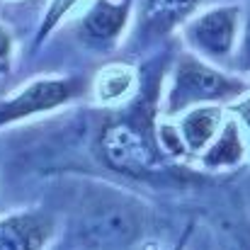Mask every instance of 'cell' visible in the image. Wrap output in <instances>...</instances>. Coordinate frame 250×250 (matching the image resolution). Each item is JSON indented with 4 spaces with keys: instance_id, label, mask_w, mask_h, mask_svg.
Instances as JSON below:
<instances>
[{
    "instance_id": "cell-1",
    "label": "cell",
    "mask_w": 250,
    "mask_h": 250,
    "mask_svg": "<svg viewBox=\"0 0 250 250\" xmlns=\"http://www.w3.org/2000/svg\"><path fill=\"white\" fill-rule=\"evenodd\" d=\"M250 92V81L187 51L177 59L166 90L163 114L177 119L197 104H229Z\"/></svg>"
},
{
    "instance_id": "cell-2",
    "label": "cell",
    "mask_w": 250,
    "mask_h": 250,
    "mask_svg": "<svg viewBox=\"0 0 250 250\" xmlns=\"http://www.w3.org/2000/svg\"><path fill=\"white\" fill-rule=\"evenodd\" d=\"M95 148L100 163L107 170L131 180H151L166 170V153L161 151L156 134H151L136 117L107 122L97 136Z\"/></svg>"
},
{
    "instance_id": "cell-3",
    "label": "cell",
    "mask_w": 250,
    "mask_h": 250,
    "mask_svg": "<svg viewBox=\"0 0 250 250\" xmlns=\"http://www.w3.org/2000/svg\"><path fill=\"white\" fill-rule=\"evenodd\" d=\"M141 233L144 204L119 192L102 189L78 221V241L87 250H129Z\"/></svg>"
},
{
    "instance_id": "cell-4",
    "label": "cell",
    "mask_w": 250,
    "mask_h": 250,
    "mask_svg": "<svg viewBox=\"0 0 250 250\" xmlns=\"http://www.w3.org/2000/svg\"><path fill=\"white\" fill-rule=\"evenodd\" d=\"M241 32H243V7L236 2H224L194 12L182 24V39L187 49L214 66L233 63Z\"/></svg>"
},
{
    "instance_id": "cell-5",
    "label": "cell",
    "mask_w": 250,
    "mask_h": 250,
    "mask_svg": "<svg viewBox=\"0 0 250 250\" xmlns=\"http://www.w3.org/2000/svg\"><path fill=\"white\" fill-rule=\"evenodd\" d=\"M90 87L85 76H39L29 83L17 87L12 95L0 100V129L27 122L39 114L56 112L78 97Z\"/></svg>"
},
{
    "instance_id": "cell-6",
    "label": "cell",
    "mask_w": 250,
    "mask_h": 250,
    "mask_svg": "<svg viewBox=\"0 0 250 250\" xmlns=\"http://www.w3.org/2000/svg\"><path fill=\"white\" fill-rule=\"evenodd\" d=\"M131 20V0H97L78 22V39L92 51H109L119 44Z\"/></svg>"
},
{
    "instance_id": "cell-7",
    "label": "cell",
    "mask_w": 250,
    "mask_h": 250,
    "mask_svg": "<svg viewBox=\"0 0 250 250\" xmlns=\"http://www.w3.org/2000/svg\"><path fill=\"white\" fill-rule=\"evenodd\" d=\"M56 221L44 209H17L0 216V250H49Z\"/></svg>"
},
{
    "instance_id": "cell-8",
    "label": "cell",
    "mask_w": 250,
    "mask_h": 250,
    "mask_svg": "<svg viewBox=\"0 0 250 250\" xmlns=\"http://www.w3.org/2000/svg\"><path fill=\"white\" fill-rule=\"evenodd\" d=\"M226 122L221 104H197L177 117V131L189 156H202Z\"/></svg>"
},
{
    "instance_id": "cell-9",
    "label": "cell",
    "mask_w": 250,
    "mask_h": 250,
    "mask_svg": "<svg viewBox=\"0 0 250 250\" xmlns=\"http://www.w3.org/2000/svg\"><path fill=\"white\" fill-rule=\"evenodd\" d=\"M246 151L248 146L243 139V124L236 117H229L221 131L216 134V139L211 141V146L199 156V163L207 170H229L243 163Z\"/></svg>"
},
{
    "instance_id": "cell-10",
    "label": "cell",
    "mask_w": 250,
    "mask_h": 250,
    "mask_svg": "<svg viewBox=\"0 0 250 250\" xmlns=\"http://www.w3.org/2000/svg\"><path fill=\"white\" fill-rule=\"evenodd\" d=\"M139 87V73L134 66L126 63H112L100 68L95 83H92V95L97 100V104L102 107H117L122 102H126Z\"/></svg>"
},
{
    "instance_id": "cell-11",
    "label": "cell",
    "mask_w": 250,
    "mask_h": 250,
    "mask_svg": "<svg viewBox=\"0 0 250 250\" xmlns=\"http://www.w3.org/2000/svg\"><path fill=\"white\" fill-rule=\"evenodd\" d=\"M202 5V0H146L144 5V24L156 32L167 34L182 27Z\"/></svg>"
},
{
    "instance_id": "cell-12",
    "label": "cell",
    "mask_w": 250,
    "mask_h": 250,
    "mask_svg": "<svg viewBox=\"0 0 250 250\" xmlns=\"http://www.w3.org/2000/svg\"><path fill=\"white\" fill-rule=\"evenodd\" d=\"M78 2H81V0H49L46 7H44V12H42V20H39V24H37L32 46L39 49V46L54 34V29L68 17V12H71L73 7H78Z\"/></svg>"
},
{
    "instance_id": "cell-13",
    "label": "cell",
    "mask_w": 250,
    "mask_h": 250,
    "mask_svg": "<svg viewBox=\"0 0 250 250\" xmlns=\"http://www.w3.org/2000/svg\"><path fill=\"white\" fill-rule=\"evenodd\" d=\"M15 51H17V44H15V34L7 24L0 22V78L10 76L12 73V66H15Z\"/></svg>"
},
{
    "instance_id": "cell-14",
    "label": "cell",
    "mask_w": 250,
    "mask_h": 250,
    "mask_svg": "<svg viewBox=\"0 0 250 250\" xmlns=\"http://www.w3.org/2000/svg\"><path fill=\"white\" fill-rule=\"evenodd\" d=\"M233 68H236V73H250V12L243 20V32H241L238 51L233 59Z\"/></svg>"
},
{
    "instance_id": "cell-15",
    "label": "cell",
    "mask_w": 250,
    "mask_h": 250,
    "mask_svg": "<svg viewBox=\"0 0 250 250\" xmlns=\"http://www.w3.org/2000/svg\"><path fill=\"white\" fill-rule=\"evenodd\" d=\"M187 236H189V231H185V236L180 238V243L175 246V250H185V243H187Z\"/></svg>"
},
{
    "instance_id": "cell-16",
    "label": "cell",
    "mask_w": 250,
    "mask_h": 250,
    "mask_svg": "<svg viewBox=\"0 0 250 250\" xmlns=\"http://www.w3.org/2000/svg\"><path fill=\"white\" fill-rule=\"evenodd\" d=\"M246 134H248V148H250V129H246Z\"/></svg>"
}]
</instances>
